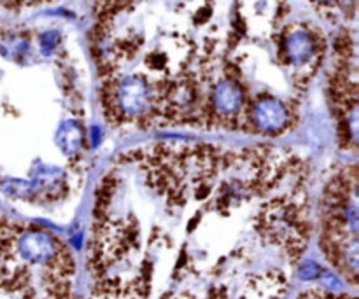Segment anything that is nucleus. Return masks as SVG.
Returning <instances> with one entry per match:
<instances>
[{
  "mask_svg": "<svg viewBox=\"0 0 359 299\" xmlns=\"http://www.w3.org/2000/svg\"><path fill=\"white\" fill-rule=\"evenodd\" d=\"M56 146L67 156H76L83 146V133L76 121H65L56 132Z\"/></svg>",
  "mask_w": 359,
  "mask_h": 299,
  "instance_id": "6",
  "label": "nucleus"
},
{
  "mask_svg": "<svg viewBox=\"0 0 359 299\" xmlns=\"http://www.w3.org/2000/svg\"><path fill=\"white\" fill-rule=\"evenodd\" d=\"M63 181V174L58 170V168L44 167L39 168L34 174V191H39V189H44V191H51V189L58 188L60 182Z\"/></svg>",
  "mask_w": 359,
  "mask_h": 299,
  "instance_id": "7",
  "label": "nucleus"
},
{
  "mask_svg": "<svg viewBox=\"0 0 359 299\" xmlns=\"http://www.w3.org/2000/svg\"><path fill=\"white\" fill-rule=\"evenodd\" d=\"M58 42H60V34H58V32H56V30L46 32V34L41 37V51H42V55H46V56L51 55L53 49H55L56 46H58Z\"/></svg>",
  "mask_w": 359,
  "mask_h": 299,
  "instance_id": "9",
  "label": "nucleus"
},
{
  "mask_svg": "<svg viewBox=\"0 0 359 299\" xmlns=\"http://www.w3.org/2000/svg\"><path fill=\"white\" fill-rule=\"evenodd\" d=\"M118 104L126 114H140L149 104V88L140 77H126L118 88Z\"/></svg>",
  "mask_w": 359,
  "mask_h": 299,
  "instance_id": "1",
  "label": "nucleus"
},
{
  "mask_svg": "<svg viewBox=\"0 0 359 299\" xmlns=\"http://www.w3.org/2000/svg\"><path fill=\"white\" fill-rule=\"evenodd\" d=\"M287 109L284 104L273 98H266L256 104L255 107V119L258 126L265 132H279L287 125Z\"/></svg>",
  "mask_w": 359,
  "mask_h": 299,
  "instance_id": "2",
  "label": "nucleus"
},
{
  "mask_svg": "<svg viewBox=\"0 0 359 299\" xmlns=\"http://www.w3.org/2000/svg\"><path fill=\"white\" fill-rule=\"evenodd\" d=\"M242 100H244V97H242L241 88L231 81L221 83L214 90V104L221 114H235L242 107Z\"/></svg>",
  "mask_w": 359,
  "mask_h": 299,
  "instance_id": "4",
  "label": "nucleus"
},
{
  "mask_svg": "<svg viewBox=\"0 0 359 299\" xmlns=\"http://www.w3.org/2000/svg\"><path fill=\"white\" fill-rule=\"evenodd\" d=\"M20 251L27 261L44 263L55 254V245L51 238L42 233H27L20 240Z\"/></svg>",
  "mask_w": 359,
  "mask_h": 299,
  "instance_id": "3",
  "label": "nucleus"
},
{
  "mask_svg": "<svg viewBox=\"0 0 359 299\" xmlns=\"http://www.w3.org/2000/svg\"><path fill=\"white\" fill-rule=\"evenodd\" d=\"M2 191L6 195L14 196V198H28V196H32L35 193L32 182L18 181V179H9V181L4 182Z\"/></svg>",
  "mask_w": 359,
  "mask_h": 299,
  "instance_id": "8",
  "label": "nucleus"
},
{
  "mask_svg": "<svg viewBox=\"0 0 359 299\" xmlns=\"http://www.w3.org/2000/svg\"><path fill=\"white\" fill-rule=\"evenodd\" d=\"M300 273H302V279L311 280V279H316V277L319 275V268L314 265V263H305Z\"/></svg>",
  "mask_w": 359,
  "mask_h": 299,
  "instance_id": "10",
  "label": "nucleus"
},
{
  "mask_svg": "<svg viewBox=\"0 0 359 299\" xmlns=\"http://www.w3.org/2000/svg\"><path fill=\"white\" fill-rule=\"evenodd\" d=\"M287 56L294 65H305L314 55V44L307 32H293L287 39Z\"/></svg>",
  "mask_w": 359,
  "mask_h": 299,
  "instance_id": "5",
  "label": "nucleus"
},
{
  "mask_svg": "<svg viewBox=\"0 0 359 299\" xmlns=\"http://www.w3.org/2000/svg\"><path fill=\"white\" fill-rule=\"evenodd\" d=\"M98 142H100V130H98V126H93V130H91V144L97 146Z\"/></svg>",
  "mask_w": 359,
  "mask_h": 299,
  "instance_id": "11",
  "label": "nucleus"
}]
</instances>
